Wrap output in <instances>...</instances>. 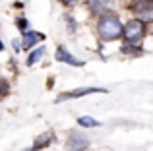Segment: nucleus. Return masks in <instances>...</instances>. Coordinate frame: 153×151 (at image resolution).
Wrapping results in <instances>:
<instances>
[{
    "mask_svg": "<svg viewBox=\"0 0 153 151\" xmlns=\"http://www.w3.org/2000/svg\"><path fill=\"white\" fill-rule=\"evenodd\" d=\"M2 50H4V43L0 41V53H2Z\"/></svg>",
    "mask_w": 153,
    "mask_h": 151,
    "instance_id": "nucleus-16",
    "label": "nucleus"
},
{
    "mask_svg": "<svg viewBox=\"0 0 153 151\" xmlns=\"http://www.w3.org/2000/svg\"><path fill=\"white\" fill-rule=\"evenodd\" d=\"M108 6H111L108 0H87V8H89L95 16H107Z\"/></svg>",
    "mask_w": 153,
    "mask_h": 151,
    "instance_id": "nucleus-8",
    "label": "nucleus"
},
{
    "mask_svg": "<svg viewBox=\"0 0 153 151\" xmlns=\"http://www.w3.org/2000/svg\"><path fill=\"white\" fill-rule=\"evenodd\" d=\"M78 124L79 126H85V128H93V126H101V122L95 120V118H91V116H79L78 118Z\"/></svg>",
    "mask_w": 153,
    "mask_h": 151,
    "instance_id": "nucleus-10",
    "label": "nucleus"
},
{
    "mask_svg": "<svg viewBox=\"0 0 153 151\" xmlns=\"http://www.w3.org/2000/svg\"><path fill=\"white\" fill-rule=\"evenodd\" d=\"M6 93H8V83L4 79H0V97H4Z\"/></svg>",
    "mask_w": 153,
    "mask_h": 151,
    "instance_id": "nucleus-13",
    "label": "nucleus"
},
{
    "mask_svg": "<svg viewBox=\"0 0 153 151\" xmlns=\"http://www.w3.org/2000/svg\"><path fill=\"white\" fill-rule=\"evenodd\" d=\"M12 47H14V50H16V53H19V47H22V43H19L18 39H14V41H12Z\"/></svg>",
    "mask_w": 153,
    "mask_h": 151,
    "instance_id": "nucleus-15",
    "label": "nucleus"
},
{
    "mask_svg": "<svg viewBox=\"0 0 153 151\" xmlns=\"http://www.w3.org/2000/svg\"><path fill=\"white\" fill-rule=\"evenodd\" d=\"M151 37H153V31H151Z\"/></svg>",
    "mask_w": 153,
    "mask_h": 151,
    "instance_id": "nucleus-17",
    "label": "nucleus"
},
{
    "mask_svg": "<svg viewBox=\"0 0 153 151\" xmlns=\"http://www.w3.org/2000/svg\"><path fill=\"white\" fill-rule=\"evenodd\" d=\"M93 93H107V89H105V87H82V89H74V91H70V93L60 95V97L56 99V103L68 101V99H79V97H83V95H93Z\"/></svg>",
    "mask_w": 153,
    "mask_h": 151,
    "instance_id": "nucleus-5",
    "label": "nucleus"
},
{
    "mask_svg": "<svg viewBox=\"0 0 153 151\" xmlns=\"http://www.w3.org/2000/svg\"><path fill=\"white\" fill-rule=\"evenodd\" d=\"M16 25L19 27L22 31H25V27H27V19L25 18H18V21H16Z\"/></svg>",
    "mask_w": 153,
    "mask_h": 151,
    "instance_id": "nucleus-12",
    "label": "nucleus"
},
{
    "mask_svg": "<svg viewBox=\"0 0 153 151\" xmlns=\"http://www.w3.org/2000/svg\"><path fill=\"white\" fill-rule=\"evenodd\" d=\"M45 39V35L39 33V31H25V33L22 35V45L25 50H29L31 47H35L39 41H43Z\"/></svg>",
    "mask_w": 153,
    "mask_h": 151,
    "instance_id": "nucleus-7",
    "label": "nucleus"
},
{
    "mask_svg": "<svg viewBox=\"0 0 153 151\" xmlns=\"http://www.w3.org/2000/svg\"><path fill=\"white\" fill-rule=\"evenodd\" d=\"M122 31H124V25L120 21V18L116 14H107V16H101L97 21V35L101 37V41H116V39L122 37Z\"/></svg>",
    "mask_w": 153,
    "mask_h": 151,
    "instance_id": "nucleus-1",
    "label": "nucleus"
},
{
    "mask_svg": "<svg viewBox=\"0 0 153 151\" xmlns=\"http://www.w3.org/2000/svg\"><path fill=\"white\" fill-rule=\"evenodd\" d=\"M120 50H122L124 54H138V53H142V47H140V45H130V43H124Z\"/></svg>",
    "mask_w": 153,
    "mask_h": 151,
    "instance_id": "nucleus-11",
    "label": "nucleus"
},
{
    "mask_svg": "<svg viewBox=\"0 0 153 151\" xmlns=\"http://www.w3.org/2000/svg\"><path fill=\"white\" fill-rule=\"evenodd\" d=\"M60 4H64V6H68V8H74L76 4H78V0H58Z\"/></svg>",
    "mask_w": 153,
    "mask_h": 151,
    "instance_id": "nucleus-14",
    "label": "nucleus"
},
{
    "mask_svg": "<svg viewBox=\"0 0 153 151\" xmlns=\"http://www.w3.org/2000/svg\"><path fill=\"white\" fill-rule=\"evenodd\" d=\"M45 47H37V49H33L29 53V56H27V66H31V64H35L37 60H41L43 58V54H45Z\"/></svg>",
    "mask_w": 153,
    "mask_h": 151,
    "instance_id": "nucleus-9",
    "label": "nucleus"
},
{
    "mask_svg": "<svg viewBox=\"0 0 153 151\" xmlns=\"http://www.w3.org/2000/svg\"><path fill=\"white\" fill-rule=\"evenodd\" d=\"M124 43H130V45H140L143 37H146V23L140 21V19H130L128 23H124V31H122Z\"/></svg>",
    "mask_w": 153,
    "mask_h": 151,
    "instance_id": "nucleus-2",
    "label": "nucleus"
},
{
    "mask_svg": "<svg viewBox=\"0 0 153 151\" xmlns=\"http://www.w3.org/2000/svg\"><path fill=\"white\" fill-rule=\"evenodd\" d=\"M89 147V138L82 132H72L66 140V149L68 151H85Z\"/></svg>",
    "mask_w": 153,
    "mask_h": 151,
    "instance_id": "nucleus-4",
    "label": "nucleus"
},
{
    "mask_svg": "<svg viewBox=\"0 0 153 151\" xmlns=\"http://www.w3.org/2000/svg\"><path fill=\"white\" fill-rule=\"evenodd\" d=\"M130 8L136 19H140L143 23L153 21V0H136Z\"/></svg>",
    "mask_w": 153,
    "mask_h": 151,
    "instance_id": "nucleus-3",
    "label": "nucleus"
},
{
    "mask_svg": "<svg viewBox=\"0 0 153 151\" xmlns=\"http://www.w3.org/2000/svg\"><path fill=\"white\" fill-rule=\"evenodd\" d=\"M54 58H56L58 62H64V64L76 66V68H79V66H83V64H85L83 60H78L76 56H72V53L66 49V47H62V45H60L58 49H56V53H54Z\"/></svg>",
    "mask_w": 153,
    "mask_h": 151,
    "instance_id": "nucleus-6",
    "label": "nucleus"
}]
</instances>
